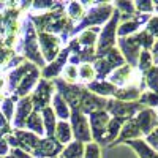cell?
Returning <instances> with one entry per match:
<instances>
[{
    "label": "cell",
    "mask_w": 158,
    "mask_h": 158,
    "mask_svg": "<svg viewBox=\"0 0 158 158\" xmlns=\"http://www.w3.org/2000/svg\"><path fill=\"white\" fill-rule=\"evenodd\" d=\"M22 49L24 54L27 56L30 60H35L38 67H43L44 60L40 56L38 46H36V36H35V29L30 22L24 24V38H22Z\"/></svg>",
    "instance_id": "1"
},
{
    "label": "cell",
    "mask_w": 158,
    "mask_h": 158,
    "mask_svg": "<svg viewBox=\"0 0 158 158\" xmlns=\"http://www.w3.org/2000/svg\"><path fill=\"white\" fill-rule=\"evenodd\" d=\"M141 79V74L133 68V67H130V65H123V67L120 68H117L112 71L111 74V84L115 87H122V85H127V87H136L135 82L139 81Z\"/></svg>",
    "instance_id": "2"
},
{
    "label": "cell",
    "mask_w": 158,
    "mask_h": 158,
    "mask_svg": "<svg viewBox=\"0 0 158 158\" xmlns=\"http://www.w3.org/2000/svg\"><path fill=\"white\" fill-rule=\"evenodd\" d=\"M111 11H112V6H111V5H106V3L97 5V10L89 11V13H87V18L82 19L81 25H79L77 29H74L73 33H74V32H79V30H82V29H85V27H89V25H95V24L104 22L106 19L111 18V15H112Z\"/></svg>",
    "instance_id": "3"
},
{
    "label": "cell",
    "mask_w": 158,
    "mask_h": 158,
    "mask_svg": "<svg viewBox=\"0 0 158 158\" xmlns=\"http://www.w3.org/2000/svg\"><path fill=\"white\" fill-rule=\"evenodd\" d=\"M52 95V84L48 82L46 79H41L38 82V87L33 92V97H32V106L33 109L40 111V109H46L48 108V103L51 100Z\"/></svg>",
    "instance_id": "4"
},
{
    "label": "cell",
    "mask_w": 158,
    "mask_h": 158,
    "mask_svg": "<svg viewBox=\"0 0 158 158\" xmlns=\"http://www.w3.org/2000/svg\"><path fill=\"white\" fill-rule=\"evenodd\" d=\"M40 46H41V51H43V57L51 62L54 60L59 54V49H60V40L56 36V35H51V33H46V32H41L40 33Z\"/></svg>",
    "instance_id": "5"
},
{
    "label": "cell",
    "mask_w": 158,
    "mask_h": 158,
    "mask_svg": "<svg viewBox=\"0 0 158 158\" xmlns=\"http://www.w3.org/2000/svg\"><path fill=\"white\" fill-rule=\"evenodd\" d=\"M71 131L74 133V136L79 142H89L92 138L85 117L77 111H73V114H71Z\"/></svg>",
    "instance_id": "6"
},
{
    "label": "cell",
    "mask_w": 158,
    "mask_h": 158,
    "mask_svg": "<svg viewBox=\"0 0 158 158\" xmlns=\"http://www.w3.org/2000/svg\"><path fill=\"white\" fill-rule=\"evenodd\" d=\"M117 19H118V11L114 13V18L112 21L103 29L101 32V36H100V41H98V52L101 51H108V49H112L114 46V35H115V30H117Z\"/></svg>",
    "instance_id": "7"
},
{
    "label": "cell",
    "mask_w": 158,
    "mask_h": 158,
    "mask_svg": "<svg viewBox=\"0 0 158 158\" xmlns=\"http://www.w3.org/2000/svg\"><path fill=\"white\" fill-rule=\"evenodd\" d=\"M90 122H92V131H94V138L98 142H104V131L108 130L109 123V115L106 112H94L90 114Z\"/></svg>",
    "instance_id": "8"
},
{
    "label": "cell",
    "mask_w": 158,
    "mask_h": 158,
    "mask_svg": "<svg viewBox=\"0 0 158 158\" xmlns=\"http://www.w3.org/2000/svg\"><path fill=\"white\" fill-rule=\"evenodd\" d=\"M155 120H156V112L153 109H144L141 111V114L135 118L136 125L139 127L142 135H149L155 127Z\"/></svg>",
    "instance_id": "9"
},
{
    "label": "cell",
    "mask_w": 158,
    "mask_h": 158,
    "mask_svg": "<svg viewBox=\"0 0 158 158\" xmlns=\"http://www.w3.org/2000/svg\"><path fill=\"white\" fill-rule=\"evenodd\" d=\"M108 109H111V112L115 117H120V115H131L135 114L136 111L141 109V106L138 103H120V101H109L108 103Z\"/></svg>",
    "instance_id": "10"
},
{
    "label": "cell",
    "mask_w": 158,
    "mask_h": 158,
    "mask_svg": "<svg viewBox=\"0 0 158 158\" xmlns=\"http://www.w3.org/2000/svg\"><path fill=\"white\" fill-rule=\"evenodd\" d=\"M68 54H70V49H63L60 54L54 59V62L43 70V76L44 77H54V76H57L65 68V60H67Z\"/></svg>",
    "instance_id": "11"
},
{
    "label": "cell",
    "mask_w": 158,
    "mask_h": 158,
    "mask_svg": "<svg viewBox=\"0 0 158 158\" xmlns=\"http://www.w3.org/2000/svg\"><path fill=\"white\" fill-rule=\"evenodd\" d=\"M32 100L27 98V97H24L19 103H18V111H16V118H15V127L16 128H21L24 127V123L27 122V118L29 115L32 114L30 109H32Z\"/></svg>",
    "instance_id": "12"
},
{
    "label": "cell",
    "mask_w": 158,
    "mask_h": 158,
    "mask_svg": "<svg viewBox=\"0 0 158 158\" xmlns=\"http://www.w3.org/2000/svg\"><path fill=\"white\" fill-rule=\"evenodd\" d=\"M38 76H40V73H38L36 68H33L32 71H29L27 74H25V76L22 77V81L19 82V85H18V95H21V97L27 95L29 92L33 89V85L36 84Z\"/></svg>",
    "instance_id": "13"
},
{
    "label": "cell",
    "mask_w": 158,
    "mask_h": 158,
    "mask_svg": "<svg viewBox=\"0 0 158 158\" xmlns=\"http://www.w3.org/2000/svg\"><path fill=\"white\" fill-rule=\"evenodd\" d=\"M147 19H149V15H142V16L133 19V21H127L123 25H120V27H118L117 32H118V35H120V36H125V35H128V33H131V32H136L141 25H142V22L147 21Z\"/></svg>",
    "instance_id": "14"
},
{
    "label": "cell",
    "mask_w": 158,
    "mask_h": 158,
    "mask_svg": "<svg viewBox=\"0 0 158 158\" xmlns=\"http://www.w3.org/2000/svg\"><path fill=\"white\" fill-rule=\"evenodd\" d=\"M52 108H54L56 115L60 118V120L67 122V118L70 117V111H68L67 104H65V101H63L60 94H56L54 97H52Z\"/></svg>",
    "instance_id": "15"
},
{
    "label": "cell",
    "mask_w": 158,
    "mask_h": 158,
    "mask_svg": "<svg viewBox=\"0 0 158 158\" xmlns=\"http://www.w3.org/2000/svg\"><path fill=\"white\" fill-rule=\"evenodd\" d=\"M43 122H44V127H46V136L48 138H52L56 135V127H57V122H56V114L51 108H46L43 109Z\"/></svg>",
    "instance_id": "16"
},
{
    "label": "cell",
    "mask_w": 158,
    "mask_h": 158,
    "mask_svg": "<svg viewBox=\"0 0 158 158\" xmlns=\"http://www.w3.org/2000/svg\"><path fill=\"white\" fill-rule=\"evenodd\" d=\"M71 135H73V131H71V125L68 122H57V127H56V136H57V141L60 144H67L71 141Z\"/></svg>",
    "instance_id": "17"
},
{
    "label": "cell",
    "mask_w": 158,
    "mask_h": 158,
    "mask_svg": "<svg viewBox=\"0 0 158 158\" xmlns=\"http://www.w3.org/2000/svg\"><path fill=\"white\" fill-rule=\"evenodd\" d=\"M142 136L139 127L136 125L135 118L133 120H128L123 127V130H120V135H118V139H135V138H139Z\"/></svg>",
    "instance_id": "18"
},
{
    "label": "cell",
    "mask_w": 158,
    "mask_h": 158,
    "mask_svg": "<svg viewBox=\"0 0 158 158\" xmlns=\"http://www.w3.org/2000/svg\"><path fill=\"white\" fill-rule=\"evenodd\" d=\"M87 89L90 92H94V94H101V95H114L115 90H117L111 82H101V81L90 82Z\"/></svg>",
    "instance_id": "19"
},
{
    "label": "cell",
    "mask_w": 158,
    "mask_h": 158,
    "mask_svg": "<svg viewBox=\"0 0 158 158\" xmlns=\"http://www.w3.org/2000/svg\"><path fill=\"white\" fill-rule=\"evenodd\" d=\"M125 120H127V117H114L112 120H109V123H108V135H106V141L104 142H108V141H112L117 135H118V131L122 130V125L125 123Z\"/></svg>",
    "instance_id": "20"
},
{
    "label": "cell",
    "mask_w": 158,
    "mask_h": 158,
    "mask_svg": "<svg viewBox=\"0 0 158 158\" xmlns=\"http://www.w3.org/2000/svg\"><path fill=\"white\" fill-rule=\"evenodd\" d=\"M77 76L79 79H81L82 82H92L94 79L97 77V71L94 68V65H90V63H81L79 65V68H77Z\"/></svg>",
    "instance_id": "21"
},
{
    "label": "cell",
    "mask_w": 158,
    "mask_h": 158,
    "mask_svg": "<svg viewBox=\"0 0 158 158\" xmlns=\"http://www.w3.org/2000/svg\"><path fill=\"white\" fill-rule=\"evenodd\" d=\"M25 125H27L29 130L35 131L36 135H44V130H43V118L40 117L38 112H32L27 118V122H25Z\"/></svg>",
    "instance_id": "22"
},
{
    "label": "cell",
    "mask_w": 158,
    "mask_h": 158,
    "mask_svg": "<svg viewBox=\"0 0 158 158\" xmlns=\"http://www.w3.org/2000/svg\"><path fill=\"white\" fill-rule=\"evenodd\" d=\"M117 98H122V101H131L141 97V89L139 87H125L122 90H115L114 94Z\"/></svg>",
    "instance_id": "23"
},
{
    "label": "cell",
    "mask_w": 158,
    "mask_h": 158,
    "mask_svg": "<svg viewBox=\"0 0 158 158\" xmlns=\"http://www.w3.org/2000/svg\"><path fill=\"white\" fill-rule=\"evenodd\" d=\"M127 144L133 146L138 150V153H139L141 158H158V153H155V150H152L150 147H147L142 141H135V142L133 141H127Z\"/></svg>",
    "instance_id": "24"
},
{
    "label": "cell",
    "mask_w": 158,
    "mask_h": 158,
    "mask_svg": "<svg viewBox=\"0 0 158 158\" xmlns=\"http://www.w3.org/2000/svg\"><path fill=\"white\" fill-rule=\"evenodd\" d=\"M84 156V147L81 146V142H73L62 152L60 158H82Z\"/></svg>",
    "instance_id": "25"
},
{
    "label": "cell",
    "mask_w": 158,
    "mask_h": 158,
    "mask_svg": "<svg viewBox=\"0 0 158 158\" xmlns=\"http://www.w3.org/2000/svg\"><path fill=\"white\" fill-rule=\"evenodd\" d=\"M98 27L97 29H90V30H84L77 38V43L82 44V46H94L95 41H97V33H98Z\"/></svg>",
    "instance_id": "26"
},
{
    "label": "cell",
    "mask_w": 158,
    "mask_h": 158,
    "mask_svg": "<svg viewBox=\"0 0 158 158\" xmlns=\"http://www.w3.org/2000/svg\"><path fill=\"white\" fill-rule=\"evenodd\" d=\"M146 84L153 94H158V67H152L146 73Z\"/></svg>",
    "instance_id": "27"
},
{
    "label": "cell",
    "mask_w": 158,
    "mask_h": 158,
    "mask_svg": "<svg viewBox=\"0 0 158 158\" xmlns=\"http://www.w3.org/2000/svg\"><path fill=\"white\" fill-rule=\"evenodd\" d=\"M62 76H63V81L67 82H76L77 81V68L74 65H65V68L62 70Z\"/></svg>",
    "instance_id": "28"
},
{
    "label": "cell",
    "mask_w": 158,
    "mask_h": 158,
    "mask_svg": "<svg viewBox=\"0 0 158 158\" xmlns=\"http://www.w3.org/2000/svg\"><path fill=\"white\" fill-rule=\"evenodd\" d=\"M67 13H68V16H70L73 21H79V19H81V18L84 16V8H82V5H81V3L73 2V3H70V5H68Z\"/></svg>",
    "instance_id": "29"
},
{
    "label": "cell",
    "mask_w": 158,
    "mask_h": 158,
    "mask_svg": "<svg viewBox=\"0 0 158 158\" xmlns=\"http://www.w3.org/2000/svg\"><path fill=\"white\" fill-rule=\"evenodd\" d=\"M141 65H139V70L141 71H149L150 68H152V54L149 51H142L141 52V62H139Z\"/></svg>",
    "instance_id": "30"
},
{
    "label": "cell",
    "mask_w": 158,
    "mask_h": 158,
    "mask_svg": "<svg viewBox=\"0 0 158 158\" xmlns=\"http://www.w3.org/2000/svg\"><path fill=\"white\" fill-rule=\"evenodd\" d=\"M139 98H141V103L150 104V106H158V94H153V92H147V94H142Z\"/></svg>",
    "instance_id": "31"
},
{
    "label": "cell",
    "mask_w": 158,
    "mask_h": 158,
    "mask_svg": "<svg viewBox=\"0 0 158 158\" xmlns=\"http://www.w3.org/2000/svg\"><path fill=\"white\" fill-rule=\"evenodd\" d=\"M146 32H147L150 36L158 38V16L150 18V21H149V24H147V29H146Z\"/></svg>",
    "instance_id": "32"
},
{
    "label": "cell",
    "mask_w": 158,
    "mask_h": 158,
    "mask_svg": "<svg viewBox=\"0 0 158 158\" xmlns=\"http://www.w3.org/2000/svg\"><path fill=\"white\" fill-rule=\"evenodd\" d=\"M84 158H100V147L97 146V144H94V142L87 144Z\"/></svg>",
    "instance_id": "33"
},
{
    "label": "cell",
    "mask_w": 158,
    "mask_h": 158,
    "mask_svg": "<svg viewBox=\"0 0 158 158\" xmlns=\"http://www.w3.org/2000/svg\"><path fill=\"white\" fill-rule=\"evenodd\" d=\"M2 109H3L5 117L8 118V120H11V117H13V101H11V100H5Z\"/></svg>",
    "instance_id": "34"
},
{
    "label": "cell",
    "mask_w": 158,
    "mask_h": 158,
    "mask_svg": "<svg viewBox=\"0 0 158 158\" xmlns=\"http://www.w3.org/2000/svg\"><path fill=\"white\" fill-rule=\"evenodd\" d=\"M135 6L142 10V15H147V11H152V8H153V5L150 2H136Z\"/></svg>",
    "instance_id": "35"
},
{
    "label": "cell",
    "mask_w": 158,
    "mask_h": 158,
    "mask_svg": "<svg viewBox=\"0 0 158 158\" xmlns=\"http://www.w3.org/2000/svg\"><path fill=\"white\" fill-rule=\"evenodd\" d=\"M147 142H150L152 146L158 150V128L153 131V133H150V136L147 138Z\"/></svg>",
    "instance_id": "36"
},
{
    "label": "cell",
    "mask_w": 158,
    "mask_h": 158,
    "mask_svg": "<svg viewBox=\"0 0 158 158\" xmlns=\"http://www.w3.org/2000/svg\"><path fill=\"white\" fill-rule=\"evenodd\" d=\"M8 153V141L6 139H0V155Z\"/></svg>",
    "instance_id": "37"
},
{
    "label": "cell",
    "mask_w": 158,
    "mask_h": 158,
    "mask_svg": "<svg viewBox=\"0 0 158 158\" xmlns=\"http://www.w3.org/2000/svg\"><path fill=\"white\" fill-rule=\"evenodd\" d=\"M11 158H32V156H29V155H25L24 152H21V150H13V156Z\"/></svg>",
    "instance_id": "38"
},
{
    "label": "cell",
    "mask_w": 158,
    "mask_h": 158,
    "mask_svg": "<svg viewBox=\"0 0 158 158\" xmlns=\"http://www.w3.org/2000/svg\"><path fill=\"white\" fill-rule=\"evenodd\" d=\"M152 54H153V63H158V41L153 43V51H152Z\"/></svg>",
    "instance_id": "39"
},
{
    "label": "cell",
    "mask_w": 158,
    "mask_h": 158,
    "mask_svg": "<svg viewBox=\"0 0 158 158\" xmlns=\"http://www.w3.org/2000/svg\"><path fill=\"white\" fill-rule=\"evenodd\" d=\"M3 87H5V76L0 74V92L3 90Z\"/></svg>",
    "instance_id": "40"
},
{
    "label": "cell",
    "mask_w": 158,
    "mask_h": 158,
    "mask_svg": "<svg viewBox=\"0 0 158 158\" xmlns=\"http://www.w3.org/2000/svg\"><path fill=\"white\" fill-rule=\"evenodd\" d=\"M156 117H158V115H156Z\"/></svg>",
    "instance_id": "41"
}]
</instances>
